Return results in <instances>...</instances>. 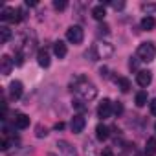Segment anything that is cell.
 <instances>
[{
	"mask_svg": "<svg viewBox=\"0 0 156 156\" xmlns=\"http://www.w3.org/2000/svg\"><path fill=\"white\" fill-rule=\"evenodd\" d=\"M72 90H75L85 101H90V99H94L98 96V88L92 83H88L83 75H77L75 77V81L72 83Z\"/></svg>",
	"mask_w": 156,
	"mask_h": 156,
	"instance_id": "cell-1",
	"label": "cell"
},
{
	"mask_svg": "<svg viewBox=\"0 0 156 156\" xmlns=\"http://www.w3.org/2000/svg\"><path fill=\"white\" fill-rule=\"evenodd\" d=\"M156 57V46L154 42H143L138 46V59L143 62H151Z\"/></svg>",
	"mask_w": 156,
	"mask_h": 156,
	"instance_id": "cell-2",
	"label": "cell"
},
{
	"mask_svg": "<svg viewBox=\"0 0 156 156\" xmlns=\"http://www.w3.org/2000/svg\"><path fill=\"white\" fill-rule=\"evenodd\" d=\"M66 39H68V42H72V44H81L83 39H85L83 28H81V26H70V28L66 30Z\"/></svg>",
	"mask_w": 156,
	"mask_h": 156,
	"instance_id": "cell-3",
	"label": "cell"
},
{
	"mask_svg": "<svg viewBox=\"0 0 156 156\" xmlns=\"http://www.w3.org/2000/svg\"><path fill=\"white\" fill-rule=\"evenodd\" d=\"M94 48H96V53H98L99 59H108V57H112V53H114V48H112V44H108V42H99V44H96Z\"/></svg>",
	"mask_w": 156,
	"mask_h": 156,
	"instance_id": "cell-4",
	"label": "cell"
},
{
	"mask_svg": "<svg viewBox=\"0 0 156 156\" xmlns=\"http://www.w3.org/2000/svg\"><path fill=\"white\" fill-rule=\"evenodd\" d=\"M112 103H110V99H103L99 105H98V116L101 118V119H107V118H110V114H112Z\"/></svg>",
	"mask_w": 156,
	"mask_h": 156,
	"instance_id": "cell-5",
	"label": "cell"
},
{
	"mask_svg": "<svg viewBox=\"0 0 156 156\" xmlns=\"http://www.w3.org/2000/svg\"><path fill=\"white\" fill-rule=\"evenodd\" d=\"M85 125H87V119H85L81 114L73 116V118H72V123H70V127H72V132H73V134H79V132H83Z\"/></svg>",
	"mask_w": 156,
	"mask_h": 156,
	"instance_id": "cell-6",
	"label": "cell"
},
{
	"mask_svg": "<svg viewBox=\"0 0 156 156\" xmlns=\"http://www.w3.org/2000/svg\"><path fill=\"white\" fill-rule=\"evenodd\" d=\"M13 66H15V62H13V59L9 55H2V57H0V72H2V75H9Z\"/></svg>",
	"mask_w": 156,
	"mask_h": 156,
	"instance_id": "cell-7",
	"label": "cell"
},
{
	"mask_svg": "<svg viewBox=\"0 0 156 156\" xmlns=\"http://www.w3.org/2000/svg\"><path fill=\"white\" fill-rule=\"evenodd\" d=\"M136 81H138V85L140 87H149L151 85V81H152V73L149 72V70H140L138 73H136Z\"/></svg>",
	"mask_w": 156,
	"mask_h": 156,
	"instance_id": "cell-8",
	"label": "cell"
},
{
	"mask_svg": "<svg viewBox=\"0 0 156 156\" xmlns=\"http://www.w3.org/2000/svg\"><path fill=\"white\" fill-rule=\"evenodd\" d=\"M57 149H59V152H61L62 156H77L75 149H73L68 141H64V140H59V141H57Z\"/></svg>",
	"mask_w": 156,
	"mask_h": 156,
	"instance_id": "cell-9",
	"label": "cell"
},
{
	"mask_svg": "<svg viewBox=\"0 0 156 156\" xmlns=\"http://www.w3.org/2000/svg\"><path fill=\"white\" fill-rule=\"evenodd\" d=\"M22 92H24V87H22L20 81H11V83H9V96H11L13 99H19V98L22 96Z\"/></svg>",
	"mask_w": 156,
	"mask_h": 156,
	"instance_id": "cell-10",
	"label": "cell"
},
{
	"mask_svg": "<svg viewBox=\"0 0 156 156\" xmlns=\"http://www.w3.org/2000/svg\"><path fill=\"white\" fill-rule=\"evenodd\" d=\"M37 62L41 68H48L50 66V53L48 50H39L37 51Z\"/></svg>",
	"mask_w": 156,
	"mask_h": 156,
	"instance_id": "cell-11",
	"label": "cell"
},
{
	"mask_svg": "<svg viewBox=\"0 0 156 156\" xmlns=\"http://www.w3.org/2000/svg\"><path fill=\"white\" fill-rule=\"evenodd\" d=\"M15 127L17 129H28L30 127V116H26V114H17V118H15Z\"/></svg>",
	"mask_w": 156,
	"mask_h": 156,
	"instance_id": "cell-12",
	"label": "cell"
},
{
	"mask_svg": "<svg viewBox=\"0 0 156 156\" xmlns=\"http://www.w3.org/2000/svg\"><path fill=\"white\" fill-rule=\"evenodd\" d=\"M154 28H156V20H154V17L147 15V17L141 19V30H145V31H152Z\"/></svg>",
	"mask_w": 156,
	"mask_h": 156,
	"instance_id": "cell-13",
	"label": "cell"
},
{
	"mask_svg": "<svg viewBox=\"0 0 156 156\" xmlns=\"http://www.w3.org/2000/svg\"><path fill=\"white\" fill-rule=\"evenodd\" d=\"M53 51H55V55H57L59 59H62V57H66L68 48H66V44H64L62 41H57V42L53 44Z\"/></svg>",
	"mask_w": 156,
	"mask_h": 156,
	"instance_id": "cell-14",
	"label": "cell"
},
{
	"mask_svg": "<svg viewBox=\"0 0 156 156\" xmlns=\"http://www.w3.org/2000/svg\"><path fill=\"white\" fill-rule=\"evenodd\" d=\"M96 136H98L99 141H105V140L108 138V127L103 125V123H99V125L96 127Z\"/></svg>",
	"mask_w": 156,
	"mask_h": 156,
	"instance_id": "cell-15",
	"label": "cell"
},
{
	"mask_svg": "<svg viewBox=\"0 0 156 156\" xmlns=\"http://www.w3.org/2000/svg\"><path fill=\"white\" fill-rule=\"evenodd\" d=\"M145 156H156V138H149L145 143Z\"/></svg>",
	"mask_w": 156,
	"mask_h": 156,
	"instance_id": "cell-16",
	"label": "cell"
},
{
	"mask_svg": "<svg viewBox=\"0 0 156 156\" xmlns=\"http://www.w3.org/2000/svg\"><path fill=\"white\" fill-rule=\"evenodd\" d=\"M105 15H107V11H105V6H103V4H99V6H94V8H92V17H94L96 20H103V19H105Z\"/></svg>",
	"mask_w": 156,
	"mask_h": 156,
	"instance_id": "cell-17",
	"label": "cell"
},
{
	"mask_svg": "<svg viewBox=\"0 0 156 156\" xmlns=\"http://www.w3.org/2000/svg\"><path fill=\"white\" fill-rule=\"evenodd\" d=\"M116 83H118V88H119L123 94H127V92L130 90V81L127 79V77H118Z\"/></svg>",
	"mask_w": 156,
	"mask_h": 156,
	"instance_id": "cell-18",
	"label": "cell"
},
{
	"mask_svg": "<svg viewBox=\"0 0 156 156\" xmlns=\"http://www.w3.org/2000/svg\"><path fill=\"white\" fill-rule=\"evenodd\" d=\"M9 39H11V30L8 26H2V28H0V42L6 44Z\"/></svg>",
	"mask_w": 156,
	"mask_h": 156,
	"instance_id": "cell-19",
	"label": "cell"
},
{
	"mask_svg": "<svg viewBox=\"0 0 156 156\" xmlns=\"http://www.w3.org/2000/svg\"><path fill=\"white\" fill-rule=\"evenodd\" d=\"M134 103H136V107H145L147 105V92H138Z\"/></svg>",
	"mask_w": 156,
	"mask_h": 156,
	"instance_id": "cell-20",
	"label": "cell"
},
{
	"mask_svg": "<svg viewBox=\"0 0 156 156\" xmlns=\"http://www.w3.org/2000/svg\"><path fill=\"white\" fill-rule=\"evenodd\" d=\"M13 62H15V66H22V64H24V55H22V51H17Z\"/></svg>",
	"mask_w": 156,
	"mask_h": 156,
	"instance_id": "cell-21",
	"label": "cell"
},
{
	"mask_svg": "<svg viewBox=\"0 0 156 156\" xmlns=\"http://www.w3.org/2000/svg\"><path fill=\"white\" fill-rule=\"evenodd\" d=\"M66 2H64V0H55V2H53V8L57 9V11H62V9H66Z\"/></svg>",
	"mask_w": 156,
	"mask_h": 156,
	"instance_id": "cell-22",
	"label": "cell"
},
{
	"mask_svg": "<svg viewBox=\"0 0 156 156\" xmlns=\"http://www.w3.org/2000/svg\"><path fill=\"white\" fill-rule=\"evenodd\" d=\"M48 134V130H46V127H42V125H39L37 127V138H44Z\"/></svg>",
	"mask_w": 156,
	"mask_h": 156,
	"instance_id": "cell-23",
	"label": "cell"
},
{
	"mask_svg": "<svg viewBox=\"0 0 156 156\" xmlns=\"http://www.w3.org/2000/svg\"><path fill=\"white\" fill-rule=\"evenodd\" d=\"M114 114H116V116H119V114H123V105H121L119 101H118V103L114 105Z\"/></svg>",
	"mask_w": 156,
	"mask_h": 156,
	"instance_id": "cell-24",
	"label": "cell"
},
{
	"mask_svg": "<svg viewBox=\"0 0 156 156\" xmlns=\"http://www.w3.org/2000/svg\"><path fill=\"white\" fill-rule=\"evenodd\" d=\"M149 110H151V114H154V116H156V98L149 101Z\"/></svg>",
	"mask_w": 156,
	"mask_h": 156,
	"instance_id": "cell-25",
	"label": "cell"
},
{
	"mask_svg": "<svg viewBox=\"0 0 156 156\" xmlns=\"http://www.w3.org/2000/svg\"><path fill=\"white\" fill-rule=\"evenodd\" d=\"M110 6L118 11V9H123V8H125V2H110Z\"/></svg>",
	"mask_w": 156,
	"mask_h": 156,
	"instance_id": "cell-26",
	"label": "cell"
},
{
	"mask_svg": "<svg viewBox=\"0 0 156 156\" xmlns=\"http://www.w3.org/2000/svg\"><path fill=\"white\" fill-rule=\"evenodd\" d=\"M99 156H114V152H112V149L110 147H105L103 151H101V154Z\"/></svg>",
	"mask_w": 156,
	"mask_h": 156,
	"instance_id": "cell-27",
	"label": "cell"
},
{
	"mask_svg": "<svg viewBox=\"0 0 156 156\" xmlns=\"http://www.w3.org/2000/svg\"><path fill=\"white\" fill-rule=\"evenodd\" d=\"M0 149H2V151H8V149H9V140H8V138L2 140V143H0Z\"/></svg>",
	"mask_w": 156,
	"mask_h": 156,
	"instance_id": "cell-28",
	"label": "cell"
},
{
	"mask_svg": "<svg viewBox=\"0 0 156 156\" xmlns=\"http://www.w3.org/2000/svg\"><path fill=\"white\" fill-rule=\"evenodd\" d=\"M98 30H99V33H105V35H108V33H110V31H108V30H110V28H108V26H107V24H101V26H99V28H98Z\"/></svg>",
	"mask_w": 156,
	"mask_h": 156,
	"instance_id": "cell-29",
	"label": "cell"
},
{
	"mask_svg": "<svg viewBox=\"0 0 156 156\" xmlns=\"http://www.w3.org/2000/svg\"><path fill=\"white\" fill-rule=\"evenodd\" d=\"M129 66H130V70H136V68H138V61H136V59H130Z\"/></svg>",
	"mask_w": 156,
	"mask_h": 156,
	"instance_id": "cell-30",
	"label": "cell"
},
{
	"mask_svg": "<svg viewBox=\"0 0 156 156\" xmlns=\"http://www.w3.org/2000/svg\"><path fill=\"white\" fill-rule=\"evenodd\" d=\"M75 103V108H79V110H85V105H83V101H73Z\"/></svg>",
	"mask_w": 156,
	"mask_h": 156,
	"instance_id": "cell-31",
	"label": "cell"
},
{
	"mask_svg": "<svg viewBox=\"0 0 156 156\" xmlns=\"http://www.w3.org/2000/svg\"><path fill=\"white\" fill-rule=\"evenodd\" d=\"M141 8H143V11H152V9H156V6H147V4H143Z\"/></svg>",
	"mask_w": 156,
	"mask_h": 156,
	"instance_id": "cell-32",
	"label": "cell"
},
{
	"mask_svg": "<svg viewBox=\"0 0 156 156\" xmlns=\"http://www.w3.org/2000/svg\"><path fill=\"white\" fill-rule=\"evenodd\" d=\"M62 129H64V123H62V121L55 123V130H62Z\"/></svg>",
	"mask_w": 156,
	"mask_h": 156,
	"instance_id": "cell-33",
	"label": "cell"
},
{
	"mask_svg": "<svg viewBox=\"0 0 156 156\" xmlns=\"http://www.w3.org/2000/svg\"><path fill=\"white\" fill-rule=\"evenodd\" d=\"M26 6H31L33 8V6H37V2H35V0H26Z\"/></svg>",
	"mask_w": 156,
	"mask_h": 156,
	"instance_id": "cell-34",
	"label": "cell"
},
{
	"mask_svg": "<svg viewBox=\"0 0 156 156\" xmlns=\"http://www.w3.org/2000/svg\"><path fill=\"white\" fill-rule=\"evenodd\" d=\"M99 72H101V77H107V75H108V73H107V68H101Z\"/></svg>",
	"mask_w": 156,
	"mask_h": 156,
	"instance_id": "cell-35",
	"label": "cell"
},
{
	"mask_svg": "<svg viewBox=\"0 0 156 156\" xmlns=\"http://www.w3.org/2000/svg\"><path fill=\"white\" fill-rule=\"evenodd\" d=\"M48 156H55V154H48Z\"/></svg>",
	"mask_w": 156,
	"mask_h": 156,
	"instance_id": "cell-36",
	"label": "cell"
},
{
	"mask_svg": "<svg viewBox=\"0 0 156 156\" xmlns=\"http://www.w3.org/2000/svg\"><path fill=\"white\" fill-rule=\"evenodd\" d=\"M154 130H156V125H154Z\"/></svg>",
	"mask_w": 156,
	"mask_h": 156,
	"instance_id": "cell-37",
	"label": "cell"
}]
</instances>
